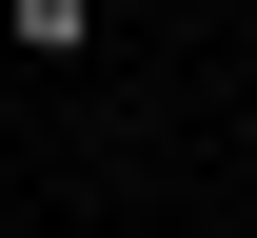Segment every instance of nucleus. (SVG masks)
Segmentation results:
<instances>
[{"mask_svg": "<svg viewBox=\"0 0 257 238\" xmlns=\"http://www.w3.org/2000/svg\"><path fill=\"white\" fill-rule=\"evenodd\" d=\"M0 20H20V60H79V40H99V0H0Z\"/></svg>", "mask_w": 257, "mask_h": 238, "instance_id": "nucleus-1", "label": "nucleus"}]
</instances>
